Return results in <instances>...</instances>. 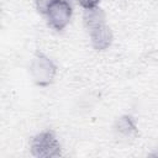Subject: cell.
Masks as SVG:
<instances>
[{"label": "cell", "instance_id": "52a82bcc", "mask_svg": "<svg viewBox=\"0 0 158 158\" xmlns=\"http://www.w3.org/2000/svg\"><path fill=\"white\" fill-rule=\"evenodd\" d=\"M53 1L54 0H35V7L41 15L44 16Z\"/></svg>", "mask_w": 158, "mask_h": 158}, {"label": "cell", "instance_id": "5b68a950", "mask_svg": "<svg viewBox=\"0 0 158 158\" xmlns=\"http://www.w3.org/2000/svg\"><path fill=\"white\" fill-rule=\"evenodd\" d=\"M89 36H90L91 47L98 52L106 51L112 44V41H114L112 30L106 23H102L91 28L89 31Z\"/></svg>", "mask_w": 158, "mask_h": 158}, {"label": "cell", "instance_id": "7a4b0ae2", "mask_svg": "<svg viewBox=\"0 0 158 158\" xmlns=\"http://www.w3.org/2000/svg\"><path fill=\"white\" fill-rule=\"evenodd\" d=\"M30 151L37 158H53L62 154V144L52 130H44L33 136L30 143Z\"/></svg>", "mask_w": 158, "mask_h": 158}, {"label": "cell", "instance_id": "6da1fadb", "mask_svg": "<svg viewBox=\"0 0 158 158\" xmlns=\"http://www.w3.org/2000/svg\"><path fill=\"white\" fill-rule=\"evenodd\" d=\"M58 67L57 64L43 52L37 51L30 63V74L33 83L37 86L46 88L49 86L57 75Z\"/></svg>", "mask_w": 158, "mask_h": 158}, {"label": "cell", "instance_id": "ba28073f", "mask_svg": "<svg viewBox=\"0 0 158 158\" xmlns=\"http://www.w3.org/2000/svg\"><path fill=\"white\" fill-rule=\"evenodd\" d=\"M100 1H101V0H78L79 5H80L83 9H89V7L98 6V4H99Z\"/></svg>", "mask_w": 158, "mask_h": 158}, {"label": "cell", "instance_id": "9c48e42d", "mask_svg": "<svg viewBox=\"0 0 158 158\" xmlns=\"http://www.w3.org/2000/svg\"><path fill=\"white\" fill-rule=\"evenodd\" d=\"M54 1H64V2H69V4H72L73 0H54Z\"/></svg>", "mask_w": 158, "mask_h": 158}, {"label": "cell", "instance_id": "277c9868", "mask_svg": "<svg viewBox=\"0 0 158 158\" xmlns=\"http://www.w3.org/2000/svg\"><path fill=\"white\" fill-rule=\"evenodd\" d=\"M112 131L116 138H120L121 141H128L133 139L138 135V128L136 125V121L132 115H122L117 117L114 122Z\"/></svg>", "mask_w": 158, "mask_h": 158}, {"label": "cell", "instance_id": "8992f818", "mask_svg": "<svg viewBox=\"0 0 158 158\" xmlns=\"http://www.w3.org/2000/svg\"><path fill=\"white\" fill-rule=\"evenodd\" d=\"M83 23L85 26V28L88 31H90L91 28L105 23L106 21V12L99 7V6H94V7H89V9H83Z\"/></svg>", "mask_w": 158, "mask_h": 158}, {"label": "cell", "instance_id": "3957f363", "mask_svg": "<svg viewBox=\"0 0 158 158\" xmlns=\"http://www.w3.org/2000/svg\"><path fill=\"white\" fill-rule=\"evenodd\" d=\"M72 15H73L72 4L64 1H53L44 16L47 20V25L52 30L60 32L70 22Z\"/></svg>", "mask_w": 158, "mask_h": 158}]
</instances>
